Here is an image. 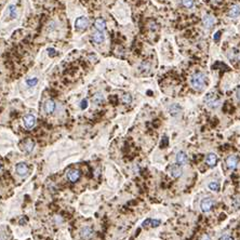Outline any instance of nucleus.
Instances as JSON below:
<instances>
[{
  "label": "nucleus",
  "mask_w": 240,
  "mask_h": 240,
  "mask_svg": "<svg viewBox=\"0 0 240 240\" xmlns=\"http://www.w3.org/2000/svg\"><path fill=\"white\" fill-rule=\"evenodd\" d=\"M37 83H38L37 78H29V79L26 80V84H27L28 87H35Z\"/></svg>",
  "instance_id": "nucleus-26"
},
{
  "label": "nucleus",
  "mask_w": 240,
  "mask_h": 240,
  "mask_svg": "<svg viewBox=\"0 0 240 240\" xmlns=\"http://www.w3.org/2000/svg\"><path fill=\"white\" fill-rule=\"evenodd\" d=\"M209 188L213 191H220V184H218V182H211V183L209 184Z\"/></svg>",
  "instance_id": "nucleus-25"
},
{
  "label": "nucleus",
  "mask_w": 240,
  "mask_h": 240,
  "mask_svg": "<svg viewBox=\"0 0 240 240\" xmlns=\"http://www.w3.org/2000/svg\"><path fill=\"white\" fill-rule=\"evenodd\" d=\"M66 177L69 182L74 183V182L78 181V178L80 177V171L78 169H70V170L67 171Z\"/></svg>",
  "instance_id": "nucleus-6"
},
{
  "label": "nucleus",
  "mask_w": 240,
  "mask_h": 240,
  "mask_svg": "<svg viewBox=\"0 0 240 240\" xmlns=\"http://www.w3.org/2000/svg\"><path fill=\"white\" fill-rule=\"evenodd\" d=\"M80 235H81L82 238L84 239H89L93 236V229L90 226H84L81 230H80Z\"/></svg>",
  "instance_id": "nucleus-16"
},
{
  "label": "nucleus",
  "mask_w": 240,
  "mask_h": 240,
  "mask_svg": "<svg viewBox=\"0 0 240 240\" xmlns=\"http://www.w3.org/2000/svg\"><path fill=\"white\" fill-rule=\"evenodd\" d=\"M205 104L211 108H216L220 106V100L214 93H208L205 97Z\"/></svg>",
  "instance_id": "nucleus-2"
},
{
  "label": "nucleus",
  "mask_w": 240,
  "mask_h": 240,
  "mask_svg": "<svg viewBox=\"0 0 240 240\" xmlns=\"http://www.w3.org/2000/svg\"><path fill=\"white\" fill-rule=\"evenodd\" d=\"M34 147H35V143H34V141L30 139H26L23 141L22 143V149L25 151V153H32V149H34Z\"/></svg>",
  "instance_id": "nucleus-10"
},
{
  "label": "nucleus",
  "mask_w": 240,
  "mask_h": 240,
  "mask_svg": "<svg viewBox=\"0 0 240 240\" xmlns=\"http://www.w3.org/2000/svg\"><path fill=\"white\" fill-rule=\"evenodd\" d=\"M228 16L230 19H237L238 16H240V5H234L230 8L229 11H228Z\"/></svg>",
  "instance_id": "nucleus-14"
},
{
  "label": "nucleus",
  "mask_w": 240,
  "mask_h": 240,
  "mask_svg": "<svg viewBox=\"0 0 240 240\" xmlns=\"http://www.w3.org/2000/svg\"><path fill=\"white\" fill-rule=\"evenodd\" d=\"M0 169H1V162H0Z\"/></svg>",
  "instance_id": "nucleus-37"
},
{
  "label": "nucleus",
  "mask_w": 240,
  "mask_h": 240,
  "mask_svg": "<svg viewBox=\"0 0 240 240\" xmlns=\"http://www.w3.org/2000/svg\"><path fill=\"white\" fill-rule=\"evenodd\" d=\"M92 102H93L95 105H101L103 102H104V95L99 92V93H95L92 97Z\"/></svg>",
  "instance_id": "nucleus-20"
},
{
  "label": "nucleus",
  "mask_w": 240,
  "mask_h": 240,
  "mask_svg": "<svg viewBox=\"0 0 240 240\" xmlns=\"http://www.w3.org/2000/svg\"><path fill=\"white\" fill-rule=\"evenodd\" d=\"M47 51H48V54H49L50 56H55V55L59 54V53H57L56 50L53 49V48H49V49H48Z\"/></svg>",
  "instance_id": "nucleus-28"
},
{
  "label": "nucleus",
  "mask_w": 240,
  "mask_h": 240,
  "mask_svg": "<svg viewBox=\"0 0 240 240\" xmlns=\"http://www.w3.org/2000/svg\"><path fill=\"white\" fill-rule=\"evenodd\" d=\"M169 173L171 174L172 177H175V178L180 177V176L182 175V173H183L181 164H171V166L169 167Z\"/></svg>",
  "instance_id": "nucleus-5"
},
{
  "label": "nucleus",
  "mask_w": 240,
  "mask_h": 240,
  "mask_svg": "<svg viewBox=\"0 0 240 240\" xmlns=\"http://www.w3.org/2000/svg\"><path fill=\"white\" fill-rule=\"evenodd\" d=\"M55 108H56V104H55V102L52 101V100H48L47 102L45 103L43 105V109H45V113L48 115H51L54 113Z\"/></svg>",
  "instance_id": "nucleus-9"
},
{
  "label": "nucleus",
  "mask_w": 240,
  "mask_h": 240,
  "mask_svg": "<svg viewBox=\"0 0 240 240\" xmlns=\"http://www.w3.org/2000/svg\"><path fill=\"white\" fill-rule=\"evenodd\" d=\"M237 97L239 99V101H240V88L238 89V91H237Z\"/></svg>",
  "instance_id": "nucleus-35"
},
{
  "label": "nucleus",
  "mask_w": 240,
  "mask_h": 240,
  "mask_svg": "<svg viewBox=\"0 0 240 240\" xmlns=\"http://www.w3.org/2000/svg\"><path fill=\"white\" fill-rule=\"evenodd\" d=\"M157 28H158V25L156 24V22L150 21V22H149V29H150V30H156Z\"/></svg>",
  "instance_id": "nucleus-29"
},
{
  "label": "nucleus",
  "mask_w": 240,
  "mask_h": 240,
  "mask_svg": "<svg viewBox=\"0 0 240 240\" xmlns=\"http://www.w3.org/2000/svg\"><path fill=\"white\" fill-rule=\"evenodd\" d=\"M121 101H122V103H124V104H130V103H131V102H132V96H131V94H129V93H124V94H122Z\"/></svg>",
  "instance_id": "nucleus-23"
},
{
  "label": "nucleus",
  "mask_w": 240,
  "mask_h": 240,
  "mask_svg": "<svg viewBox=\"0 0 240 240\" xmlns=\"http://www.w3.org/2000/svg\"><path fill=\"white\" fill-rule=\"evenodd\" d=\"M88 26H89V20L86 16H80L75 22V28L78 32H83L87 29Z\"/></svg>",
  "instance_id": "nucleus-3"
},
{
  "label": "nucleus",
  "mask_w": 240,
  "mask_h": 240,
  "mask_svg": "<svg viewBox=\"0 0 240 240\" xmlns=\"http://www.w3.org/2000/svg\"><path fill=\"white\" fill-rule=\"evenodd\" d=\"M207 76L202 73H195L191 78V87L197 91H202L207 84Z\"/></svg>",
  "instance_id": "nucleus-1"
},
{
  "label": "nucleus",
  "mask_w": 240,
  "mask_h": 240,
  "mask_svg": "<svg viewBox=\"0 0 240 240\" xmlns=\"http://www.w3.org/2000/svg\"><path fill=\"white\" fill-rule=\"evenodd\" d=\"M221 240H233V238L229 237V236H223V237L221 238Z\"/></svg>",
  "instance_id": "nucleus-33"
},
{
  "label": "nucleus",
  "mask_w": 240,
  "mask_h": 240,
  "mask_svg": "<svg viewBox=\"0 0 240 240\" xmlns=\"http://www.w3.org/2000/svg\"><path fill=\"white\" fill-rule=\"evenodd\" d=\"M236 54H237V52H236L235 50H233V51H230V53H229V54H228V57H229V59H235Z\"/></svg>",
  "instance_id": "nucleus-31"
},
{
  "label": "nucleus",
  "mask_w": 240,
  "mask_h": 240,
  "mask_svg": "<svg viewBox=\"0 0 240 240\" xmlns=\"http://www.w3.org/2000/svg\"><path fill=\"white\" fill-rule=\"evenodd\" d=\"M15 171H16V173L19 175H25L28 172V167L24 162H20V164H18L16 167H15Z\"/></svg>",
  "instance_id": "nucleus-15"
},
{
  "label": "nucleus",
  "mask_w": 240,
  "mask_h": 240,
  "mask_svg": "<svg viewBox=\"0 0 240 240\" xmlns=\"http://www.w3.org/2000/svg\"><path fill=\"white\" fill-rule=\"evenodd\" d=\"M187 156H186V154L184 151H178L176 154V162L178 164H181V166H184V164H187Z\"/></svg>",
  "instance_id": "nucleus-18"
},
{
  "label": "nucleus",
  "mask_w": 240,
  "mask_h": 240,
  "mask_svg": "<svg viewBox=\"0 0 240 240\" xmlns=\"http://www.w3.org/2000/svg\"><path fill=\"white\" fill-rule=\"evenodd\" d=\"M238 164V157L234 156V155H230L226 158V166L230 170H234V169L237 167Z\"/></svg>",
  "instance_id": "nucleus-11"
},
{
  "label": "nucleus",
  "mask_w": 240,
  "mask_h": 240,
  "mask_svg": "<svg viewBox=\"0 0 240 240\" xmlns=\"http://www.w3.org/2000/svg\"><path fill=\"white\" fill-rule=\"evenodd\" d=\"M169 111H170V114L172 116H177L180 114V111H181V107L178 106L177 104H173L169 107Z\"/></svg>",
  "instance_id": "nucleus-21"
},
{
  "label": "nucleus",
  "mask_w": 240,
  "mask_h": 240,
  "mask_svg": "<svg viewBox=\"0 0 240 240\" xmlns=\"http://www.w3.org/2000/svg\"><path fill=\"white\" fill-rule=\"evenodd\" d=\"M215 22H216L215 18H214L213 15H211V14H205V16L202 18L203 25H205L207 28H209V29H210V28H212L213 26H214Z\"/></svg>",
  "instance_id": "nucleus-8"
},
{
  "label": "nucleus",
  "mask_w": 240,
  "mask_h": 240,
  "mask_svg": "<svg viewBox=\"0 0 240 240\" xmlns=\"http://www.w3.org/2000/svg\"><path fill=\"white\" fill-rule=\"evenodd\" d=\"M182 5L185 8H191L194 5V0H182Z\"/></svg>",
  "instance_id": "nucleus-27"
},
{
  "label": "nucleus",
  "mask_w": 240,
  "mask_h": 240,
  "mask_svg": "<svg viewBox=\"0 0 240 240\" xmlns=\"http://www.w3.org/2000/svg\"><path fill=\"white\" fill-rule=\"evenodd\" d=\"M105 36L103 34V32H99V30H95L92 35V41L95 43V45H101L102 42L104 41Z\"/></svg>",
  "instance_id": "nucleus-12"
},
{
  "label": "nucleus",
  "mask_w": 240,
  "mask_h": 240,
  "mask_svg": "<svg viewBox=\"0 0 240 240\" xmlns=\"http://www.w3.org/2000/svg\"><path fill=\"white\" fill-rule=\"evenodd\" d=\"M94 28L96 30H99V32H103V30L106 28V22H105L104 19H97V20H95V22H94Z\"/></svg>",
  "instance_id": "nucleus-17"
},
{
  "label": "nucleus",
  "mask_w": 240,
  "mask_h": 240,
  "mask_svg": "<svg viewBox=\"0 0 240 240\" xmlns=\"http://www.w3.org/2000/svg\"><path fill=\"white\" fill-rule=\"evenodd\" d=\"M201 240H211V238L209 235H203L202 238H201Z\"/></svg>",
  "instance_id": "nucleus-34"
},
{
  "label": "nucleus",
  "mask_w": 240,
  "mask_h": 240,
  "mask_svg": "<svg viewBox=\"0 0 240 240\" xmlns=\"http://www.w3.org/2000/svg\"><path fill=\"white\" fill-rule=\"evenodd\" d=\"M139 69L141 73H144V74H147V73L150 70V65L148 64L147 62H144L141 64V66L139 67Z\"/></svg>",
  "instance_id": "nucleus-22"
},
{
  "label": "nucleus",
  "mask_w": 240,
  "mask_h": 240,
  "mask_svg": "<svg viewBox=\"0 0 240 240\" xmlns=\"http://www.w3.org/2000/svg\"><path fill=\"white\" fill-rule=\"evenodd\" d=\"M205 162H207V164L210 167H214L216 164V162H218V157H216L215 154H209L208 156H207V158H205Z\"/></svg>",
  "instance_id": "nucleus-19"
},
{
  "label": "nucleus",
  "mask_w": 240,
  "mask_h": 240,
  "mask_svg": "<svg viewBox=\"0 0 240 240\" xmlns=\"http://www.w3.org/2000/svg\"><path fill=\"white\" fill-rule=\"evenodd\" d=\"M220 37H221V32H215V35H214V40H215V41H218Z\"/></svg>",
  "instance_id": "nucleus-32"
},
{
  "label": "nucleus",
  "mask_w": 240,
  "mask_h": 240,
  "mask_svg": "<svg viewBox=\"0 0 240 240\" xmlns=\"http://www.w3.org/2000/svg\"><path fill=\"white\" fill-rule=\"evenodd\" d=\"M35 123H36V118L34 115L27 114L23 117V124H24L25 129L32 130L35 127Z\"/></svg>",
  "instance_id": "nucleus-4"
},
{
  "label": "nucleus",
  "mask_w": 240,
  "mask_h": 240,
  "mask_svg": "<svg viewBox=\"0 0 240 240\" xmlns=\"http://www.w3.org/2000/svg\"><path fill=\"white\" fill-rule=\"evenodd\" d=\"M213 205H214V200L212 198H205L201 201L200 208L202 210V212H209L212 209Z\"/></svg>",
  "instance_id": "nucleus-7"
},
{
  "label": "nucleus",
  "mask_w": 240,
  "mask_h": 240,
  "mask_svg": "<svg viewBox=\"0 0 240 240\" xmlns=\"http://www.w3.org/2000/svg\"><path fill=\"white\" fill-rule=\"evenodd\" d=\"M212 1H216V2H218V1H220V0H212Z\"/></svg>",
  "instance_id": "nucleus-36"
},
{
  "label": "nucleus",
  "mask_w": 240,
  "mask_h": 240,
  "mask_svg": "<svg viewBox=\"0 0 240 240\" xmlns=\"http://www.w3.org/2000/svg\"><path fill=\"white\" fill-rule=\"evenodd\" d=\"M88 106V101L87 100H82L81 103H80V108L81 109H86Z\"/></svg>",
  "instance_id": "nucleus-30"
},
{
  "label": "nucleus",
  "mask_w": 240,
  "mask_h": 240,
  "mask_svg": "<svg viewBox=\"0 0 240 240\" xmlns=\"http://www.w3.org/2000/svg\"><path fill=\"white\" fill-rule=\"evenodd\" d=\"M16 13H18V9H16V7H15L14 5H10V7H9V15H10V18L14 19L15 16H16Z\"/></svg>",
  "instance_id": "nucleus-24"
},
{
  "label": "nucleus",
  "mask_w": 240,
  "mask_h": 240,
  "mask_svg": "<svg viewBox=\"0 0 240 240\" xmlns=\"http://www.w3.org/2000/svg\"><path fill=\"white\" fill-rule=\"evenodd\" d=\"M160 221L159 220H154V218H147L142 223V226L145 228L147 227H157V226L160 225Z\"/></svg>",
  "instance_id": "nucleus-13"
}]
</instances>
